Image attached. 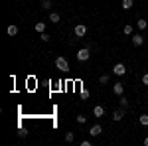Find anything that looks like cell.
Returning a JSON list of instances; mask_svg holds the SVG:
<instances>
[{
  "label": "cell",
  "mask_w": 148,
  "mask_h": 146,
  "mask_svg": "<svg viewBox=\"0 0 148 146\" xmlns=\"http://www.w3.org/2000/svg\"><path fill=\"white\" fill-rule=\"evenodd\" d=\"M40 38H42V42H49V36H47V34H46V32H44V34L40 36Z\"/></svg>",
  "instance_id": "603a6c76"
},
{
  "label": "cell",
  "mask_w": 148,
  "mask_h": 146,
  "mask_svg": "<svg viewBox=\"0 0 148 146\" xmlns=\"http://www.w3.org/2000/svg\"><path fill=\"white\" fill-rule=\"evenodd\" d=\"M138 123L142 124V126H148V114H140V119H138Z\"/></svg>",
  "instance_id": "2e32d148"
},
{
  "label": "cell",
  "mask_w": 148,
  "mask_h": 146,
  "mask_svg": "<svg viewBox=\"0 0 148 146\" xmlns=\"http://www.w3.org/2000/svg\"><path fill=\"white\" fill-rule=\"evenodd\" d=\"M132 44L136 45V47H140V45L144 44V36L142 34H132Z\"/></svg>",
  "instance_id": "52a82bcc"
},
{
  "label": "cell",
  "mask_w": 148,
  "mask_h": 146,
  "mask_svg": "<svg viewBox=\"0 0 148 146\" xmlns=\"http://www.w3.org/2000/svg\"><path fill=\"white\" fill-rule=\"evenodd\" d=\"M42 8L44 10H49L51 8V0H42Z\"/></svg>",
  "instance_id": "e0dca14e"
},
{
  "label": "cell",
  "mask_w": 148,
  "mask_h": 146,
  "mask_svg": "<svg viewBox=\"0 0 148 146\" xmlns=\"http://www.w3.org/2000/svg\"><path fill=\"white\" fill-rule=\"evenodd\" d=\"M136 26H138V30H146L148 22H146V20H144V18H140V20H138V22H136Z\"/></svg>",
  "instance_id": "9a60e30c"
},
{
  "label": "cell",
  "mask_w": 148,
  "mask_h": 146,
  "mask_svg": "<svg viewBox=\"0 0 148 146\" xmlns=\"http://www.w3.org/2000/svg\"><path fill=\"white\" fill-rule=\"evenodd\" d=\"M75 140V134L73 132H65V142H73Z\"/></svg>",
  "instance_id": "ac0fdd59"
},
{
  "label": "cell",
  "mask_w": 148,
  "mask_h": 146,
  "mask_svg": "<svg viewBox=\"0 0 148 146\" xmlns=\"http://www.w3.org/2000/svg\"><path fill=\"white\" fill-rule=\"evenodd\" d=\"M113 93L121 97V95L125 93V85H123V83H114V85H113Z\"/></svg>",
  "instance_id": "9c48e42d"
},
{
  "label": "cell",
  "mask_w": 148,
  "mask_h": 146,
  "mask_svg": "<svg viewBox=\"0 0 148 146\" xmlns=\"http://www.w3.org/2000/svg\"><path fill=\"white\" fill-rule=\"evenodd\" d=\"M36 32H38V34H44V32H46V22H36Z\"/></svg>",
  "instance_id": "8fae6325"
},
{
  "label": "cell",
  "mask_w": 148,
  "mask_h": 146,
  "mask_svg": "<svg viewBox=\"0 0 148 146\" xmlns=\"http://www.w3.org/2000/svg\"><path fill=\"white\" fill-rule=\"evenodd\" d=\"M125 73H126L125 63H114V65H113V75H116V77H123Z\"/></svg>",
  "instance_id": "3957f363"
},
{
  "label": "cell",
  "mask_w": 148,
  "mask_h": 146,
  "mask_svg": "<svg viewBox=\"0 0 148 146\" xmlns=\"http://www.w3.org/2000/svg\"><path fill=\"white\" fill-rule=\"evenodd\" d=\"M56 67L59 69V71H69V61H67V57H63V56L56 57Z\"/></svg>",
  "instance_id": "6da1fadb"
},
{
  "label": "cell",
  "mask_w": 148,
  "mask_h": 146,
  "mask_svg": "<svg viewBox=\"0 0 148 146\" xmlns=\"http://www.w3.org/2000/svg\"><path fill=\"white\" fill-rule=\"evenodd\" d=\"M125 114H126L125 107H123V109H116V111L113 112V121H114V123H121V121H123V117H125Z\"/></svg>",
  "instance_id": "5b68a950"
},
{
  "label": "cell",
  "mask_w": 148,
  "mask_h": 146,
  "mask_svg": "<svg viewBox=\"0 0 148 146\" xmlns=\"http://www.w3.org/2000/svg\"><path fill=\"white\" fill-rule=\"evenodd\" d=\"M142 85H148V73L142 75Z\"/></svg>",
  "instance_id": "cb8c5ba5"
},
{
  "label": "cell",
  "mask_w": 148,
  "mask_h": 146,
  "mask_svg": "<svg viewBox=\"0 0 148 146\" xmlns=\"http://www.w3.org/2000/svg\"><path fill=\"white\" fill-rule=\"evenodd\" d=\"M73 32H75V36H77V38H83V36L87 34V26H85V24H77Z\"/></svg>",
  "instance_id": "277c9868"
},
{
  "label": "cell",
  "mask_w": 148,
  "mask_h": 146,
  "mask_svg": "<svg viewBox=\"0 0 148 146\" xmlns=\"http://www.w3.org/2000/svg\"><path fill=\"white\" fill-rule=\"evenodd\" d=\"M77 123L85 124V123H87V117H85V114H77Z\"/></svg>",
  "instance_id": "d6986e66"
},
{
  "label": "cell",
  "mask_w": 148,
  "mask_h": 146,
  "mask_svg": "<svg viewBox=\"0 0 148 146\" xmlns=\"http://www.w3.org/2000/svg\"><path fill=\"white\" fill-rule=\"evenodd\" d=\"M144 146H148V136H146V138H144Z\"/></svg>",
  "instance_id": "d4e9b609"
},
{
  "label": "cell",
  "mask_w": 148,
  "mask_h": 146,
  "mask_svg": "<svg viewBox=\"0 0 148 146\" xmlns=\"http://www.w3.org/2000/svg\"><path fill=\"white\" fill-rule=\"evenodd\" d=\"M81 99H89V91H87V89L81 91Z\"/></svg>",
  "instance_id": "7402d4cb"
},
{
  "label": "cell",
  "mask_w": 148,
  "mask_h": 146,
  "mask_svg": "<svg viewBox=\"0 0 148 146\" xmlns=\"http://www.w3.org/2000/svg\"><path fill=\"white\" fill-rule=\"evenodd\" d=\"M132 30H134V28H132L130 24H126L125 28H123V34H125V36H132Z\"/></svg>",
  "instance_id": "5bb4252c"
},
{
  "label": "cell",
  "mask_w": 148,
  "mask_h": 146,
  "mask_svg": "<svg viewBox=\"0 0 148 146\" xmlns=\"http://www.w3.org/2000/svg\"><path fill=\"white\" fill-rule=\"evenodd\" d=\"M99 83H103V85L109 83V73H107V75H101V77H99Z\"/></svg>",
  "instance_id": "44dd1931"
},
{
  "label": "cell",
  "mask_w": 148,
  "mask_h": 146,
  "mask_svg": "<svg viewBox=\"0 0 148 146\" xmlns=\"http://www.w3.org/2000/svg\"><path fill=\"white\" fill-rule=\"evenodd\" d=\"M121 107H125V109L128 107V99H126L125 95H121Z\"/></svg>",
  "instance_id": "ffe728a7"
},
{
  "label": "cell",
  "mask_w": 148,
  "mask_h": 146,
  "mask_svg": "<svg viewBox=\"0 0 148 146\" xmlns=\"http://www.w3.org/2000/svg\"><path fill=\"white\" fill-rule=\"evenodd\" d=\"M49 22L59 24V12H51V14H49Z\"/></svg>",
  "instance_id": "4fadbf2b"
},
{
  "label": "cell",
  "mask_w": 148,
  "mask_h": 146,
  "mask_svg": "<svg viewBox=\"0 0 148 146\" xmlns=\"http://www.w3.org/2000/svg\"><path fill=\"white\" fill-rule=\"evenodd\" d=\"M134 6V0H123V10H130Z\"/></svg>",
  "instance_id": "7c38bea8"
},
{
  "label": "cell",
  "mask_w": 148,
  "mask_h": 146,
  "mask_svg": "<svg viewBox=\"0 0 148 146\" xmlns=\"http://www.w3.org/2000/svg\"><path fill=\"white\" fill-rule=\"evenodd\" d=\"M101 132H103V126H101V124H93L91 128H89V134H91V136H99Z\"/></svg>",
  "instance_id": "ba28073f"
},
{
  "label": "cell",
  "mask_w": 148,
  "mask_h": 146,
  "mask_svg": "<svg viewBox=\"0 0 148 146\" xmlns=\"http://www.w3.org/2000/svg\"><path fill=\"white\" fill-rule=\"evenodd\" d=\"M75 56H77V61H87V59L91 57V49H89V47H81Z\"/></svg>",
  "instance_id": "7a4b0ae2"
},
{
  "label": "cell",
  "mask_w": 148,
  "mask_h": 146,
  "mask_svg": "<svg viewBox=\"0 0 148 146\" xmlns=\"http://www.w3.org/2000/svg\"><path fill=\"white\" fill-rule=\"evenodd\" d=\"M146 95H148V91H146Z\"/></svg>",
  "instance_id": "484cf974"
},
{
  "label": "cell",
  "mask_w": 148,
  "mask_h": 146,
  "mask_svg": "<svg viewBox=\"0 0 148 146\" xmlns=\"http://www.w3.org/2000/svg\"><path fill=\"white\" fill-rule=\"evenodd\" d=\"M6 34L8 36H18V26H16V24H10V26L6 28Z\"/></svg>",
  "instance_id": "30bf717a"
},
{
  "label": "cell",
  "mask_w": 148,
  "mask_h": 146,
  "mask_svg": "<svg viewBox=\"0 0 148 146\" xmlns=\"http://www.w3.org/2000/svg\"><path fill=\"white\" fill-rule=\"evenodd\" d=\"M93 117H95V119H103V117H105V107L97 105V107L93 109Z\"/></svg>",
  "instance_id": "8992f818"
}]
</instances>
